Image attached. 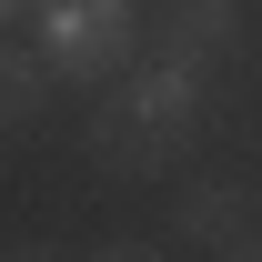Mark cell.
<instances>
[{"instance_id":"cell-1","label":"cell","mask_w":262,"mask_h":262,"mask_svg":"<svg viewBox=\"0 0 262 262\" xmlns=\"http://www.w3.org/2000/svg\"><path fill=\"white\" fill-rule=\"evenodd\" d=\"M192 131H202V71L192 61H151L141 71H111V101L91 111V151H101V171H162V162H182L192 151Z\"/></svg>"},{"instance_id":"cell-2","label":"cell","mask_w":262,"mask_h":262,"mask_svg":"<svg viewBox=\"0 0 262 262\" xmlns=\"http://www.w3.org/2000/svg\"><path fill=\"white\" fill-rule=\"evenodd\" d=\"M40 61L51 81H111L141 40V0H40Z\"/></svg>"},{"instance_id":"cell-3","label":"cell","mask_w":262,"mask_h":262,"mask_svg":"<svg viewBox=\"0 0 262 262\" xmlns=\"http://www.w3.org/2000/svg\"><path fill=\"white\" fill-rule=\"evenodd\" d=\"M171 242H202V252H262V242H252V202L232 192V182H192V192L171 202Z\"/></svg>"},{"instance_id":"cell-4","label":"cell","mask_w":262,"mask_h":262,"mask_svg":"<svg viewBox=\"0 0 262 262\" xmlns=\"http://www.w3.org/2000/svg\"><path fill=\"white\" fill-rule=\"evenodd\" d=\"M232 31H242V20H232V0H162V10H151V51H162V61H222L232 51Z\"/></svg>"},{"instance_id":"cell-5","label":"cell","mask_w":262,"mask_h":262,"mask_svg":"<svg viewBox=\"0 0 262 262\" xmlns=\"http://www.w3.org/2000/svg\"><path fill=\"white\" fill-rule=\"evenodd\" d=\"M51 111V61L20 51V40H0V131H31Z\"/></svg>"},{"instance_id":"cell-6","label":"cell","mask_w":262,"mask_h":262,"mask_svg":"<svg viewBox=\"0 0 262 262\" xmlns=\"http://www.w3.org/2000/svg\"><path fill=\"white\" fill-rule=\"evenodd\" d=\"M31 10H40V0H0V31H10V20H31Z\"/></svg>"}]
</instances>
